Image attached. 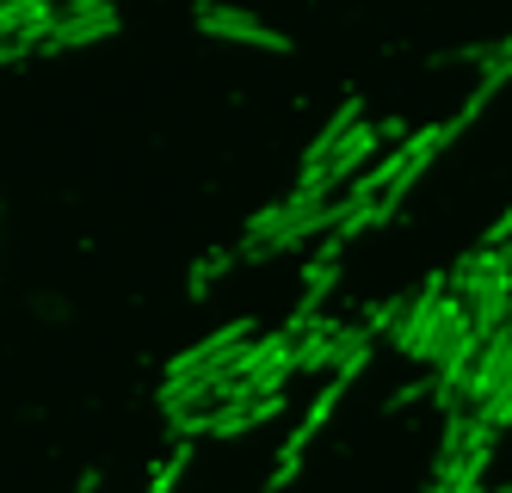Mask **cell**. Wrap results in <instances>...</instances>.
Listing matches in <instances>:
<instances>
[{
	"instance_id": "cell-1",
	"label": "cell",
	"mask_w": 512,
	"mask_h": 493,
	"mask_svg": "<svg viewBox=\"0 0 512 493\" xmlns=\"http://www.w3.org/2000/svg\"><path fill=\"white\" fill-rule=\"evenodd\" d=\"M451 296L469 302V321L482 339H494L512 321V247H475L451 265Z\"/></svg>"
},
{
	"instance_id": "cell-2",
	"label": "cell",
	"mask_w": 512,
	"mask_h": 493,
	"mask_svg": "<svg viewBox=\"0 0 512 493\" xmlns=\"http://www.w3.org/2000/svg\"><path fill=\"white\" fill-rule=\"evenodd\" d=\"M457 62H469V68H482V81H475V93L463 99V111L451 118V130L463 136L475 118H482V105L506 87V74H512V37H500V44H463L457 50Z\"/></svg>"
},
{
	"instance_id": "cell-3",
	"label": "cell",
	"mask_w": 512,
	"mask_h": 493,
	"mask_svg": "<svg viewBox=\"0 0 512 493\" xmlns=\"http://www.w3.org/2000/svg\"><path fill=\"white\" fill-rule=\"evenodd\" d=\"M0 25H7V62H25L31 50H50V31L62 25V13L50 7V0H7L0 7Z\"/></svg>"
},
{
	"instance_id": "cell-4",
	"label": "cell",
	"mask_w": 512,
	"mask_h": 493,
	"mask_svg": "<svg viewBox=\"0 0 512 493\" xmlns=\"http://www.w3.org/2000/svg\"><path fill=\"white\" fill-rule=\"evenodd\" d=\"M124 19L118 7H105V0H68L62 7V25L50 31V50H81V44H99V37H112Z\"/></svg>"
},
{
	"instance_id": "cell-5",
	"label": "cell",
	"mask_w": 512,
	"mask_h": 493,
	"mask_svg": "<svg viewBox=\"0 0 512 493\" xmlns=\"http://www.w3.org/2000/svg\"><path fill=\"white\" fill-rule=\"evenodd\" d=\"M192 19H198V31H210V37H235V44H260V50H290L284 31L260 25L253 13H241V7H198Z\"/></svg>"
},
{
	"instance_id": "cell-6",
	"label": "cell",
	"mask_w": 512,
	"mask_h": 493,
	"mask_svg": "<svg viewBox=\"0 0 512 493\" xmlns=\"http://www.w3.org/2000/svg\"><path fill=\"white\" fill-rule=\"evenodd\" d=\"M358 124H364V99H358V93H346V99H340V111H334V118H327V124L315 130V142L303 148V173H315V167L334 161V148H340Z\"/></svg>"
},
{
	"instance_id": "cell-7",
	"label": "cell",
	"mask_w": 512,
	"mask_h": 493,
	"mask_svg": "<svg viewBox=\"0 0 512 493\" xmlns=\"http://www.w3.org/2000/svg\"><path fill=\"white\" fill-rule=\"evenodd\" d=\"M340 358H346V327L321 315V321L297 339V370H340Z\"/></svg>"
},
{
	"instance_id": "cell-8",
	"label": "cell",
	"mask_w": 512,
	"mask_h": 493,
	"mask_svg": "<svg viewBox=\"0 0 512 493\" xmlns=\"http://www.w3.org/2000/svg\"><path fill=\"white\" fill-rule=\"evenodd\" d=\"M340 395H346V383H340V376H327V389L315 395V407H309L303 420H297V432L284 438V457H303V450L315 444V432H321L327 420H334V407H340Z\"/></svg>"
},
{
	"instance_id": "cell-9",
	"label": "cell",
	"mask_w": 512,
	"mask_h": 493,
	"mask_svg": "<svg viewBox=\"0 0 512 493\" xmlns=\"http://www.w3.org/2000/svg\"><path fill=\"white\" fill-rule=\"evenodd\" d=\"M186 469H192V438H173L167 463H155V475H149V493H173Z\"/></svg>"
},
{
	"instance_id": "cell-10",
	"label": "cell",
	"mask_w": 512,
	"mask_h": 493,
	"mask_svg": "<svg viewBox=\"0 0 512 493\" xmlns=\"http://www.w3.org/2000/svg\"><path fill=\"white\" fill-rule=\"evenodd\" d=\"M235 259H241V253H204V259L192 265V272H186V296H192V302H198V296H210V284L223 278Z\"/></svg>"
},
{
	"instance_id": "cell-11",
	"label": "cell",
	"mask_w": 512,
	"mask_h": 493,
	"mask_svg": "<svg viewBox=\"0 0 512 493\" xmlns=\"http://www.w3.org/2000/svg\"><path fill=\"white\" fill-rule=\"evenodd\" d=\"M247 426H260V420H253V401H247V407H223V413H216V420H210V438H235V432H247Z\"/></svg>"
},
{
	"instance_id": "cell-12",
	"label": "cell",
	"mask_w": 512,
	"mask_h": 493,
	"mask_svg": "<svg viewBox=\"0 0 512 493\" xmlns=\"http://www.w3.org/2000/svg\"><path fill=\"white\" fill-rule=\"evenodd\" d=\"M482 426H494V432H512V383L482 407Z\"/></svg>"
},
{
	"instance_id": "cell-13",
	"label": "cell",
	"mask_w": 512,
	"mask_h": 493,
	"mask_svg": "<svg viewBox=\"0 0 512 493\" xmlns=\"http://www.w3.org/2000/svg\"><path fill=\"white\" fill-rule=\"evenodd\" d=\"M414 401H432V383H401V389H389V401H383V407L395 413V407H414Z\"/></svg>"
},
{
	"instance_id": "cell-14",
	"label": "cell",
	"mask_w": 512,
	"mask_h": 493,
	"mask_svg": "<svg viewBox=\"0 0 512 493\" xmlns=\"http://www.w3.org/2000/svg\"><path fill=\"white\" fill-rule=\"evenodd\" d=\"M297 469H303V457H284V450H278V463H272V487H266V493H284L290 481H297Z\"/></svg>"
},
{
	"instance_id": "cell-15",
	"label": "cell",
	"mask_w": 512,
	"mask_h": 493,
	"mask_svg": "<svg viewBox=\"0 0 512 493\" xmlns=\"http://www.w3.org/2000/svg\"><path fill=\"white\" fill-rule=\"evenodd\" d=\"M506 241H512V210L488 222V235H482V247H506Z\"/></svg>"
},
{
	"instance_id": "cell-16",
	"label": "cell",
	"mask_w": 512,
	"mask_h": 493,
	"mask_svg": "<svg viewBox=\"0 0 512 493\" xmlns=\"http://www.w3.org/2000/svg\"><path fill=\"white\" fill-rule=\"evenodd\" d=\"M93 487H99V475H93V469H87V475H81V481H75V493H93Z\"/></svg>"
},
{
	"instance_id": "cell-17",
	"label": "cell",
	"mask_w": 512,
	"mask_h": 493,
	"mask_svg": "<svg viewBox=\"0 0 512 493\" xmlns=\"http://www.w3.org/2000/svg\"><path fill=\"white\" fill-rule=\"evenodd\" d=\"M426 493H451V487H438V481H432V487H426Z\"/></svg>"
}]
</instances>
